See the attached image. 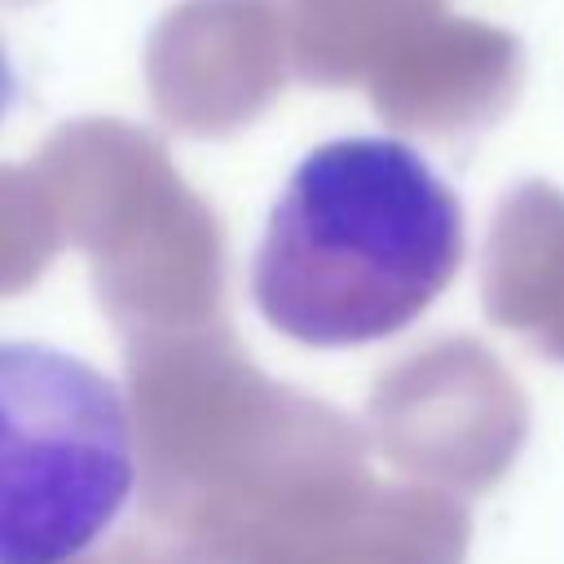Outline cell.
Returning a JSON list of instances; mask_svg holds the SVG:
<instances>
[{
	"label": "cell",
	"instance_id": "cell-1",
	"mask_svg": "<svg viewBox=\"0 0 564 564\" xmlns=\"http://www.w3.org/2000/svg\"><path fill=\"white\" fill-rule=\"evenodd\" d=\"M463 247V203L410 141L335 137L278 189L251 256V300L304 348H357L419 322L454 282Z\"/></svg>",
	"mask_w": 564,
	"mask_h": 564
},
{
	"label": "cell",
	"instance_id": "cell-2",
	"mask_svg": "<svg viewBox=\"0 0 564 564\" xmlns=\"http://www.w3.org/2000/svg\"><path fill=\"white\" fill-rule=\"evenodd\" d=\"M137 489L119 383L40 339H0V564H75Z\"/></svg>",
	"mask_w": 564,
	"mask_h": 564
},
{
	"label": "cell",
	"instance_id": "cell-3",
	"mask_svg": "<svg viewBox=\"0 0 564 564\" xmlns=\"http://www.w3.org/2000/svg\"><path fill=\"white\" fill-rule=\"evenodd\" d=\"M18 93H22V79H18V62H13V53H9V44H4V35H0V128H4V119L13 115V106H18Z\"/></svg>",
	"mask_w": 564,
	"mask_h": 564
}]
</instances>
